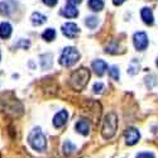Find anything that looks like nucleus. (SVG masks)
Returning <instances> with one entry per match:
<instances>
[{"label": "nucleus", "instance_id": "f257e3e1", "mask_svg": "<svg viewBox=\"0 0 158 158\" xmlns=\"http://www.w3.org/2000/svg\"><path fill=\"white\" fill-rule=\"evenodd\" d=\"M90 80V70L86 67H80L76 71H73L70 76V86L75 91H82Z\"/></svg>", "mask_w": 158, "mask_h": 158}, {"label": "nucleus", "instance_id": "b1692460", "mask_svg": "<svg viewBox=\"0 0 158 158\" xmlns=\"http://www.w3.org/2000/svg\"><path fill=\"white\" fill-rule=\"evenodd\" d=\"M29 46H31V42L27 41V39H20L19 42H17L14 44V47H17V48H24V49H28Z\"/></svg>", "mask_w": 158, "mask_h": 158}, {"label": "nucleus", "instance_id": "a878e982", "mask_svg": "<svg viewBox=\"0 0 158 158\" xmlns=\"http://www.w3.org/2000/svg\"><path fill=\"white\" fill-rule=\"evenodd\" d=\"M135 158H156V157H154V154L151 153V152H142V153L137 154Z\"/></svg>", "mask_w": 158, "mask_h": 158}, {"label": "nucleus", "instance_id": "39448f33", "mask_svg": "<svg viewBox=\"0 0 158 158\" xmlns=\"http://www.w3.org/2000/svg\"><path fill=\"white\" fill-rule=\"evenodd\" d=\"M133 44L137 51H144L147 49L149 41H148V35L144 32H137L133 35Z\"/></svg>", "mask_w": 158, "mask_h": 158}, {"label": "nucleus", "instance_id": "dca6fc26", "mask_svg": "<svg viewBox=\"0 0 158 158\" xmlns=\"http://www.w3.org/2000/svg\"><path fill=\"white\" fill-rule=\"evenodd\" d=\"M31 20L33 23V25H42L47 22V17L43 15L42 13H38V11H34L32 17H31Z\"/></svg>", "mask_w": 158, "mask_h": 158}, {"label": "nucleus", "instance_id": "aec40b11", "mask_svg": "<svg viewBox=\"0 0 158 158\" xmlns=\"http://www.w3.org/2000/svg\"><path fill=\"white\" fill-rule=\"evenodd\" d=\"M42 38L47 42H52L56 38V31L53 28H48L42 33Z\"/></svg>", "mask_w": 158, "mask_h": 158}, {"label": "nucleus", "instance_id": "7c9ffc66", "mask_svg": "<svg viewBox=\"0 0 158 158\" xmlns=\"http://www.w3.org/2000/svg\"><path fill=\"white\" fill-rule=\"evenodd\" d=\"M0 60H2V53H0Z\"/></svg>", "mask_w": 158, "mask_h": 158}, {"label": "nucleus", "instance_id": "a211bd4d", "mask_svg": "<svg viewBox=\"0 0 158 158\" xmlns=\"http://www.w3.org/2000/svg\"><path fill=\"white\" fill-rule=\"evenodd\" d=\"M89 8L93 11H100L104 9V0H89Z\"/></svg>", "mask_w": 158, "mask_h": 158}, {"label": "nucleus", "instance_id": "cd10ccee", "mask_svg": "<svg viewBox=\"0 0 158 158\" xmlns=\"http://www.w3.org/2000/svg\"><path fill=\"white\" fill-rule=\"evenodd\" d=\"M81 2H82V0H67V3H69L70 5H75V6H76L77 4H80Z\"/></svg>", "mask_w": 158, "mask_h": 158}, {"label": "nucleus", "instance_id": "ddd939ff", "mask_svg": "<svg viewBox=\"0 0 158 158\" xmlns=\"http://www.w3.org/2000/svg\"><path fill=\"white\" fill-rule=\"evenodd\" d=\"M15 3L13 0H8V2H2L0 3V13L4 15H10L11 11L14 10Z\"/></svg>", "mask_w": 158, "mask_h": 158}, {"label": "nucleus", "instance_id": "20e7f679", "mask_svg": "<svg viewBox=\"0 0 158 158\" xmlns=\"http://www.w3.org/2000/svg\"><path fill=\"white\" fill-rule=\"evenodd\" d=\"M78 60H80V52L75 47H66L63 48L62 53L60 56V63L64 67H71Z\"/></svg>", "mask_w": 158, "mask_h": 158}, {"label": "nucleus", "instance_id": "f8f14e48", "mask_svg": "<svg viewBox=\"0 0 158 158\" xmlns=\"http://www.w3.org/2000/svg\"><path fill=\"white\" fill-rule=\"evenodd\" d=\"M61 14L64 17V18H76L78 15V10L75 5H70L67 4L62 10H61Z\"/></svg>", "mask_w": 158, "mask_h": 158}, {"label": "nucleus", "instance_id": "9d476101", "mask_svg": "<svg viewBox=\"0 0 158 158\" xmlns=\"http://www.w3.org/2000/svg\"><path fill=\"white\" fill-rule=\"evenodd\" d=\"M76 131H78L81 135H89L90 133V123L86 119H80L75 124Z\"/></svg>", "mask_w": 158, "mask_h": 158}, {"label": "nucleus", "instance_id": "bb28decb", "mask_svg": "<svg viewBox=\"0 0 158 158\" xmlns=\"http://www.w3.org/2000/svg\"><path fill=\"white\" fill-rule=\"evenodd\" d=\"M43 3H44L47 6H55V5L58 3V0H43Z\"/></svg>", "mask_w": 158, "mask_h": 158}, {"label": "nucleus", "instance_id": "0eeeda50", "mask_svg": "<svg viewBox=\"0 0 158 158\" xmlns=\"http://www.w3.org/2000/svg\"><path fill=\"white\" fill-rule=\"evenodd\" d=\"M61 31H62V33H63L64 37H67V38H70V39L76 38L77 34L80 33V28H78V25H77L76 23H72V22H69V23L62 24Z\"/></svg>", "mask_w": 158, "mask_h": 158}, {"label": "nucleus", "instance_id": "4be33fe9", "mask_svg": "<svg viewBox=\"0 0 158 158\" xmlns=\"http://www.w3.org/2000/svg\"><path fill=\"white\" fill-rule=\"evenodd\" d=\"M139 67H140V63H139V61L138 60H133L130 63H129V69H128V72L130 73V75H135L138 71H139Z\"/></svg>", "mask_w": 158, "mask_h": 158}, {"label": "nucleus", "instance_id": "c756f323", "mask_svg": "<svg viewBox=\"0 0 158 158\" xmlns=\"http://www.w3.org/2000/svg\"><path fill=\"white\" fill-rule=\"evenodd\" d=\"M156 64H157V67H158V58H157V61H156Z\"/></svg>", "mask_w": 158, "mask_h": 158}, {"label": "nucleus", "instance_id": "9b49d317", "mask_svg": "<svg viewBox=\"0 0 158 158\" xmlns=\"http://www.w3.org/2000/svg\"><path fill=\"white\" fill-rule=\"evenodd\" d=\"M140 17H142V19H143V22L146 23V24H148V25H152L153 23H154V17H153V11H152V9L151 8H143L142 10H140Z\"/></svg>", "mask_w": 158, "mask_h": 158}, {"label": "nucleus", "instance_id": "423d86ee", "mask_svg": "<svg viewBox=\"0 0 158 158\" xmlns=\"http://www.w3.org/2000/svg\"><path fill=\"white\" fill-rule=\"evenodd\" d=\"M124 139H125V143L128 146H134L137 144L140 139V133L139 130L134 127H129L124 130Z\"/></svg>", "mask_w": 158, "mask_h": 158}, {"label": "nucleus", "instance_id": "6ab92c4d", "mask_svg": "<svg viewBox=\"0 0 158 158\" xmlns=\"http://www.w3.org/2000/svg\"><path fill=\"white\" fill-rule=\"evenodd\" d=\"M85 24L86 27L90 28V29H95L99 24V18L95 17V15H89L86 19H85Z\"/></svg>", "mask_w": 158, "mask_h": 158}, {"label": "nucleus", "instance_id": "f3484780", "mask_svg": "<svg viewBox=\"0 0 158 158\" xmlns=\"http://www.w3.org/2000/svg\"><path fill=\"white\" fill-rule=\"evenodd\" d=\"M62 151H63V153H64L66 156H71V154L75 153L76 146H75V144H73L71 140H66V142L63 143V146H62Z\"/></svg>", "mask_w": 158, "mask_h": 158}, {"label": "nucleus", "instance_id": "5701e85b", "mask_svg": "<svg viewBox=\"0 0 158 158\" xmlns=\"http://www.w3.org/2000/svg\"><path fill=\"white\" fill-rule=\"evenodd\" d=\"M109 76L113 78V80L118 81L120 77V71H119V67L118 66H111V67L109 69Z\"/></svg>", "mask_w": 158, "mask_h": 158}, {"label": "nucleus", "instance_id": "4468645a", "mask_svg": "<svg viewBox=\"0 0 158 158\" xmlns=\"http://www.w3.org/2000/svg\"><path fill=\"white\" fill-rule=\"evenodd\" d=\"M11 24L8 23V22H3V23H0V38L2 39H6L11 35Z\"/></svg>", "mask_w": 158, "mask_h": 158}, {"label": "nucleus", "instance_id": "f03ea898", "mask_svg": "<svg viewBox=\"0 0 158 158\" xmlns=\"http://www.w3.org/2000/svg\"><path fill=\"white\" fill-rule=\"evenodd\" d=\"M118 129V115L115 113H108L102 120L101 135L104 139H111Z\"/></svg>", "mask_w": 158, "mask_h": 158}, {"label": "nucleus", "instance_id": "7ed1b4c3", "mask_svg": "<svg viewBox=\"0 0 158 158\" xmlns=\"http://www.w3.org/2000/svg\"><path fill=\"white\" fill-rule=\"evenodd\" d=\"M28 143L37 152H44L47 149V139L39 127L32 129V131L28 135Z\"/></svg>", "mask_w": 158, "mask_h": 158}, {"label": "nucleus", "instance_id": "1a4fd4ad", "mask_svg": "<svg viewBox=\"0 0 158 158\" xmlns=\"http://www.w3.org/2000/svg\"><path fill=\"white\" fill-rule=\"evenodd\" d=\"M91 67H93L94 72L98 76H102L105 73V71L108 70V63L104 60H95L93 63H91Z\"/></svg>", "mask_w": 158, "mask_h": 158}, {"label": "nucleus", "instance_id": "2eb2a0df", "mask_svg": "<svg viewBox=\"0 0 158 158\" xmlns=\"http://www.w3.org/2000/svg\"><path fill=\"white\" fill-rule=\"evenodd\" d=\"M39 58H41V66L43 70H49L52 67V64H53V56L51 53L42 55Z\"/></svg>", "mask_w": 158, "mask_h": 158}, {"label": "nucleus", "instance_id": "412c9836", "mask_svg": "<svg viewBox=\"0 0 158 158\" xmlns=\"http://www.w3.org/2000/svg\"><path fill=\"white\" fill-rule=\"evenodd\" d=\"M105 52H106V53H110V55H116L118 52H119V43L115 42V41L110 42L106 47H105Z\"/></svg>", "mask_w": 158, "mask_h": 158}, {"label": "nucleus", "instance_id": "c85d7f7f", "mask_svg": "<svg viewBox=\"0 0 158 158\" xmlns=\"http://www.w3.org/2000/svg\"><path fill=\"white\" fill-rule=\"evenodd\" d=\"M125 0H113V4L114 5H122Z\"/></svg>", "mask_w": 158, "mask_h": 158}, {"label": "nucleus", "instance_id": "393cba45", "mask_svg": "<svg viewBox=\"0 0 158 158\" xmlns=\"http://www.w3.org/2000/svg\"><path fill=\"white\" fill-rule=\"evenodd\" d=\"M93 90H94V94H101L105 90V86L102 82H95L93 86Z\"/></svg>", "mask_w": 158, "mask_h": 158}, {"label": "nucleus", "instance_id": "6e6552de", "mask_svg": "<svg viewBox=\"0 0 158 158\" xmlns=\"http://www.w3.org/2000/svg\"><path fill=\"white\" fill-rule=\"evenodd\" d=\"M67 120H69V113H67V110H61L53 118V127L57 128V129L62 128V127H64L66 123H67Z\"/></svg>", "mask_w": 158, "mask_h": 158}]
</instances>
